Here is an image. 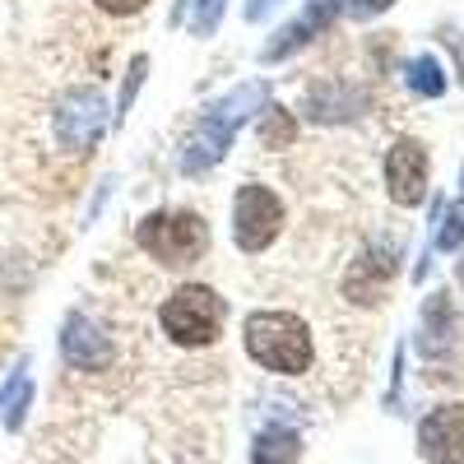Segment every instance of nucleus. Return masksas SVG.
Wrapping results in <instances>:
<instances>
[{"instance_id": "nucleus-20", "label": "nucleus", "mask_w": 464, "mask_h": 464, "mask_svg": "<svg viewBox=\"0 0 464 464\" xmlns=\"http://www.w3.org/2000/svg\"><path fill=\"white\" fill-rule=\"evenodd\" d=\"M144 70H149V56H135L130 80H126V93H121V111H116V116H126V107L135 102V93H140V84H144Z\"/></svg>"}, {"instance_id": "nucleus-14", "label": "nucleus", "mask_w": 464, "mask_h": 464, "mask_svg": "<svg viewBox=\"0 0 464 464\" xmlns=\"http://www.w3.org/2000/svg\"><path fill=\"white\" fill-rule=\"evenodd\" d=\"M297 437L284 428H265L251 446V464H297Z\"/></svg>"}, {"instance_id": "nucleus-5", "label": "nucleus", "mask_w": 464, "mask_h": 464, "mask_svg": "<svg viewBox=\"0 0 464 464\" xmlns=\"http://www.w3.org/2000/svg\"><path fill=\"white\" fill-rule=\"evenodd\" d=\"M284 232V200L265 181H246L232 196V242L242 256H260L279 242Z\"/></svg>"}, {"instance_id": "nucleus-16", "label": "nucleus", "mask_w": 464, "mask_h": 464, "mask_svg": "<svg viewBox=\"0 0 464 464\" xmlns=\"http://www.w3.org/2000/svg\"><path fill=\"white\" fill-rule=\"evenodd\" d=\"M293 135H297L293 111H284V107H260V144H265V149H284V144H293Z\"/></svg>"}, {"instance_id": "nucleus-6", "label": "nucleus", "mask_w": 464, "mask_h": 464, "mask_svg": "<svg viewBox=\"0 0 464 464\" xmlns=\"http://www.w3.org/2000/svg\"><path fill=\"white\" fill-rule=\"evenodd\" d=\"M107 130V102L98 89H70L56 107V140L65 153H89Z\"/></svg>"}, {"instance_id": "nucleus-23", "label": "nucleus", "mask_w": 464, "mask_h": 464, "mask_svg": "<svg viewBox=\"0 0 464 464\" xmlns=\"http://www.w3.org/2000/svg\"><path fill=\"white\" fill-rule=\"evenodd\" d=\"M455 279H459V288H464V251H459V260H455Z\"/></svg>"}, {"instance_id": "nucleus-17", "label": "nucleus", "mask_w": 464, "mask_h": 464, "mask_svg": "<svg viewBox=\"0 0 464 464\" xmlns=\"http://www.w3.org/2000/svg\"><path fill=\"white\" fill-rule=\"evenodd\" d=\"M223 10H227V0H190V33L214 37L223 24Z\"/></svg>"}, {"instance_id": "nucleus-18", "label": "nucleus", "mask_w": 464, "mask_h": 464, "mask_svg": "<svg viewBox=\"0 0 464 464\" xmlns=\"http://www.w3.org/2000/svg\"><path fill=\"white\" fill-rule=\"evenodd\" d=\"M459 242H464V205L459 209H446L437 237H432V251H459Z\"/></svg>"}, {"instance_id": "nucleus-1", "label": "nucleus", "mask_w": 464, "mask_h": 464, "mask_svg": "<svg viewBox=\"0 0 464 464\" xmlns=\"http://www.w3.org/2000/svg\"><path fill=\"white\" fill-rule=\"evenodd\" d=\"M269 102V84L265 80H246L237 89H227L218 102H209L200 111V121L186 130L181 140V153H177V163L186 177H205L209 168H218L227 159V149L232 140H237V130L251 121V116H260V107Z\"/></svg>"}, {"instance_id": "nucleus-2", "label": "nucleus", "mask_w": 464, "mask_h": 464, "mask_svg": "<svg viewBox=\"0 0 464 464\" xmlns=\"http://www.w3.org/2000/svg\"><path fill=\"white\" fill-rule=\"evenodd\" d=\"M242 343L246 353L275 376H302L316 358L312 330H306L302 316L293 312H251L242 325Z\"/></svg>"}, {"instance_id": "nucleus-10", "label": "nucleus", "mask_w": 464, "mask_h": 464, "mask_svg": "<svg viewBox=\"0 0 464 464\" xmlns=\"http://www.w3.org/2000/svg\"><path fill=\"white\" fill-rule=\"evenodd\" d=\"M61 358L74 367V372H98L111 362V339L102 334L98 321H89L84 312H74L65 325H61Z\"/></svg>"}, {"instance_id": "nucleus-12", "label": "nucleus", "mask_w": 464, "mask_h": 464, "mask_svg": "<svg viewBox=\"0 0 464 464\" xmlns=\"http://www.w3.org/2000/svg\"><path fill=\"white\" fill-rule=\"evenodd\" d=\"M362 107L358 93H339V89H312L306 93V116L312 121H348Z\"/></svg>"}, {"instance_id": "nucleus-22", "label": "nucleus", "mask_w": 464, "mask_h": 464, "mask_svg": "<svg viewBox=\"0 0 464 464\" xmlns=\"http://www.w3.org/2000/svg\"><path fill=\"white\" fill-rule=\"evenodd\" d=\"M93 5L102 10V14H116V19H126V14H140L149 0H93Z\"/></svg>"}, {"instance_id": "nucleus-21", "label": "nucleus", "mask_w": 464, "mask_h": 464, "mask_svg": "<svg viewBox=\"0 0 464 464\" xmlns=\"http://www.w3.org/2000/svg\"><path fill=\"white\" fill-rule=\"evenodd\" d=\"M279 5H284V0H242V19H246V24H265Z\"/></svg>"}, {"instance_id": "nucleus-8", "label": "nucleus", "mask_w": 464, "mask_h": 464, "mask_svg": "<svg viewBox=\"0 0 464 464\" xmlns=\"http://www.w3.org/2000/svg\"><path fill=\"white\" fill-rule=\"evenodd\" d=\"M418 455L428 464H464V404H441L418 422Z\"/></svg>"}, {"instance_id": "nucleus-15", "label": "nucleus", "mask_w": 464, "mask_h": 464, "mask_svg": "<svg viewBox=\"0 0 464 464\" xmlns=\"http://www.w3.org/2000/svg\"><path fill=\"white\" fill-rule=\"evenodd\" d=\"M28 400H33V381H28V372L19 367L14 376H10V385L0 391V422L14 432V428H24V413H28Z\"/></svg>"}, {"instance_id": "nucleus-24", "label": "nucleus", "mask_w": 464, "mask_h": 464, "mask_svg": "<svg viewBox=\"0 0 464 464\" xmlns=\"http://www.w3.org/2000/svg\"><path fill=\"white\" fill-rule=\"evenodd\" d=\"M459 186H464V168H459Z\"/></svg>"}, {"instance_id": "nucleus-4", "label": "nucleus", "mask_w": 464, "mask_h": 464, "mask_svg": "<svg viewBox=\"0 0 464 464\" xmlns=\"http://www.w3.org/2000/svg\"><path fill=\"white\" fill-rule=\"evenodd\" d=\"M227 316V302L209 288V284H181L163 306H159V325L172 343L181 348H205L218 339Z\"/></svg>"}, {"instance_id": "nucleus-19", "label": "nucleus", "mask_w": 464, "mask_h": 464, "mask_svg": "<svg viewBox=\"0 0 464 464\" xmlns=\"http://www.w3.org/2000/svg\"><path fill=\"white\" fill-rule=\"evenodd\" d=\"M391 5H395V0H343V10L353 14L358 24H367V19L385 14V10H391Z\"/></svg>"}, {"instance_id": "nucleus-7", "label": "nucleus", "mask_w": 464, "mask_h": 464, "mask_svg": "<svg viewBox=\"0 0 464 464\" xmlns=\"http://www.w3.org/2000/svg\"><path fill=\"white\" fill-rule=\"evenodd\" d=\"M385 190L400 209H413L428 200V149L413 135H400L385 149Z\"/></svg>"}, {"instance_id": "nucleus-9", "label": "nucleus", "mask_w": 464, "mask_h": 464, "mask_svg": "<svg viewBox=\"0 0 464 464\" xmlns=\"http://www.w3.org/2000/svg\"><path fill=\"white\" fill-rule=\"evenodd\" d=\"M334 10H339V0H306V10H302L293 24H284V28L260 47V61H265V65H279V61L297 56L302 47H312V37H321V33L330 28Z\"/></svg>"}, {"instance_id": "nucleus-3", "label": "nucleus", "mask_w": 464, "mask_h": 464, "mask_svg": "<svg viewBox=\"0 0 464 464\" xmlns=\"http://www.w3.org/2000/svg\"><path fill=\"white\" fill-rule=\"evenodd\" d=\"M135 246L168 269H190L209 251V223L196 209H153L135 227Z\"/></svg>"}, {"instance_id": "nucleus-11", "label": "nucleus", "mask_w": 464, "mask_h": 464, "mask_svg": "<svg viewBox=\"0 0 464 464\" xmlns=\"http://www.w3.org/2000/svg\"><path fill=\"white\" fill-rule=\"evenodd\" d=\"M395 265H400V246H395V251H381V246L362 251V256L353 260V269H348V279H343L348 302L376 306V302L385 297V288H391V279H395Z\"/></svg>"}, {"instance_id": "nucleus-13", "label": "nucleus", "mask_w": 464, "mask_h": 464, "mask_svg": "<svg viewBox=\"0 0 464 464\" xmlns=\"http://www.w3.org/2000/svg\"><path fill=\"white\" fill-rule=\"evenodd\" d=\"M404 84H409L418 98H441V93H446V70H441V61H437L432 52H422V56H413V61L404 65Z\"/></svg>"}]
</instances>
